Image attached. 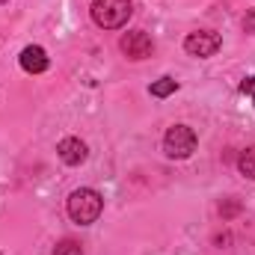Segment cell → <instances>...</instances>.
Listing matches in <instances>:
<instances>
[{
	"label": "cell",
	"instance_id": "4",
	"mask_svg": "<svg viewBox=\"0 0 255 255\" xmlns=\"http://www.w3.org/2000/svg\"><path fill=\"white\" fill-rule=\"evenodd\" d=\"M220 45H223V39H220V33H214V30H196V33H190V36L184 39V51H187L190 57H199V60L214 57V54L220 51Z\"/></svg>",
	"mask_w": 255,
	"mask_h": 255
},
{
	"label": "cell",
	"instance_id": "1",
	"mask_svg": "<svg viewBox=\"0 0 255 255\" xmlns=\"http://www.w3.org/2000/svg\"><path fill=\"white\" fill-rule=\"evenodd\" d=\"M101 211H104V199L92 187H80L68 196V217L77 226H92L101 217Z\"/></svg>",
	"mask_w": 255,
	"mask_h": 255
},
{
	"label": "cell",
	"instance_id": "7",
	"mask_svg": "<svg viewBox=\"0 0 255 255\" xmlns=\"http://www.w3.org/2000/svg\"><path fill=\"white\" fill-rule=\"evenodd\" d=\"M48 54H45V48H39V45H30V48H24L21 51V68L27 71V74H42V71H48Z\"/></svg>",
	"mask_w": 255,
	"mask_h": 255
},
{
	"label": "cell",
	"instance_id": "10",
	"mask_svg": "<svg viewBox=\"0 0 255 255\" xmlns=\"http://www.w3.org/2000/svg\"><path fill=\"white\" fill-rule=\"evenodd\" d=\"M54 255H83V247H80L77 241L65 238V241H60V244H57V250H54Z\"/></svg>",
	"mask_w": 255,
	"mask_h": 255
},
{
	"label": "cell",
	"instance_id": "2",
	"mask_svg": "<svg viewBox=\"0 0 255 255\" xmlns=\"http://www.w3.org/2000/svg\"><path fill=\"white\" fill-rule=\"evenodd\" d=\"M133 15L130 0H95L92 3V21L104 30H119L125 27L128 18Z\"/></svg>",
	"mask_w": 255,
	"mask_h": 255
},
{
	"label": "cell",
	"instance_id": "13",
	"mask_svg": "<svg viewBox=\"0 0 255 255\" xmlns=\"http://www.w3.org/2000/svg\"><path fill=\"white\" fill-rule=\"evenodd\" d=\"M244 30H247V33H255V12H247V18H244Z\"/></svg>",
	"mask_w": 255,
	"mask_h": 255
},
{
	"label": "cell",
	"instance_id": "5",
	"mask_svg": "<svg viewBox=\"0 0 255 255\" xmlns=\"http://www.w3.org/2000/svg\"><path fill=\"white\" fill-rule=\"evenodd\" d=\"M119 48H122V54H125L128 60H148L154 54V42H151V36L145 30H130V33H125L122 42H119Z\"/></svg>",
	"mask_w": 255,
	"mask_h": 255
},
{
	"label": "cell",
	"instance_id": "12",
	"mask_svg": "<svg viewBox=\"0 0 255 255\" xmlns=\"http://www.w3.org/2000/svg\"><path fill=\"white\" fill-rule=\"evenodd\" d=\"M241 92L250 95V98L255 101V77H244V80H241Z\"/></svg>",
	"mask_w": 255,
	"mask_h": 255
},
{
	"label": "cell",
	"instance_id": "8",
	"mask_svg": "<svg viewBox=\"0 0 255 255\" xmlns=\"http://www.w3.org/2000/svg\"><path fill=\"white\" fill-rule=\"evenodd\" d=\"M175 89H178V80H175V77H160V80H154V83H151V89H148V92H151L154 98H169Z\"/></svg>",
	"mask_w": 255,
	"mask_h": 255
},
{
	"label": "cell",
	"instance_id": "3",
	"mask_svg": "<svg viewBox=\"0 0 255 255\" xmlns=\"http://www.w3.org/2000/svg\"><path fill=\"white\" fill-rule=\"evenodd\" d=\"M163 151L172 160H187L196 151V130L187 125H172L163 136Z\"/></svg>",
	"mask_w": 255,
	"mask_h": 255
},
{
	"label": "cell",
	"instance_id": "14",
	"mask_svg": "<svg viewBox=\"0 0 255 255\" xmlns=\"http://www.w3.org/2000/svg\"><path fill=\"white\" fill-rule=\"evenodd\" d=\"M0 3H6V0H0Z\"/></svg>",
	"mask_w": 255,
	"mask_h": 255
},
{
	"label": "cell",
	"instance_id": "11",
	"mask_svg": "<svg viewBox=\"0 0 255 255\" xmlns=\"http://www.w3.org/2000/svg\"><path fill=\"white\" fill-rule=\"evenodd\" d=\"M220 214H223V220H229V217H235V214H241V202H235V199H229V202H223V205H220Z\"/></svg>",
	"mask_w": 255,
	"mask_h": 255
},
{
	"label": "cell",
	"instance_id": "9",
	"mask_svg": "<svg viewBox=\"0 0 255 255\" xmlns=\"http://www.w3.org/2000/svg\"><path fill=\"white\" fill-rule=\"evenodd\" d=\"M238 169L247 175V178H255V145L244 148L241 157H238Z\"/></svg>",
	"mask_w": 255,
	"mask_h": 255
},
{
	"label": "cell",
	"instance_id": "6",
	"mask_svg": "<svg viewBox=\"0 0 255 255\" xmlns=\"http://www.w3.org/2000/svg\"><path fill=\"white\" fill-rule=\"evenodd\" d=\"M57 154H60V160H63L65 166H80V163L86 160L89 148H86L83 139H77V136H65V139H60V145H57Z\"/></svg>",
	"mask_w": 255,
	"mask_h": 255
}]
</instances>
